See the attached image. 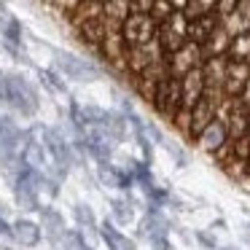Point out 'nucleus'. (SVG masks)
<instances>
[{
  "mask_svg": "<svg viewBox=\"0 0 250 250\" xmlns=\"http://www.w3.org/2000/svg\"><path fill=\"white\" fill-rule=\"evenodd\" d=\"M113 218L119 223H129L132 221V205H129V199H113Z\"/></svg>",
  "mask_w": 250,
  "mask_h": 250,
  "instance_id": "29",
  "label": "nucleus"
},
{
  "mask_svg": "<svg viewBox=\"0 0 250 250\" xmlns=\"http://www.w3.org/2000/svg\"><path fill=\"white\" fill-rule=\"evenodd\" d=\"M43 140H46V148H49L51 162L57 164V172L65 175L67 167L73 164V151H70V146H67V140H62L60 132H57V129H49V126L43 129Z\"/></svg>",
  "mask_w": 250,
  "mask_h": 250,
  "instance_id": "7",
  "label": "nucleus"
},
{
  "mask_svg": "<svg viewBox=\"0 0 250 250\" xmlns=\"http://www.w3.org/2000/svg\"><path fill=\"white\" fill-rule=\"evenodd\" d=\"M221 169L234 180V183H242V180L248 178V172H250V164L248 162H239V159H231V162H226Z\"/></svg>",
  "mask_w": 250,
  "mask_h": 250,
  "instance_id": "26",
  "label": "nucleus"
},
{
  "mask_svg": "<svg viewBox=\"0 0 250 250\" xmlns=\"http://www.w3.org/2000/svg\"><path fill=\"white\" fill-rule=\"evenodd\" d=\"M229 60L231 62H248L250 65V30L231 41V49H229Z\"/></svg>",
  "mask_w": 250,
  "mask_h": 250,
  "instance_id": "22",
  "label": "nucleus"
},
{
  "mask_svg": "<svg viewBox=\"0 0 250 250\" xmlns=\"http://www.w3.org/2000/svg\"><path fill=\"white\" fill-rule=\"evenodd\" d=\"M14 239L22 248H35L41 242V226L33 221H17L14 223Z\"/></svg>",
  "mask_w": 250,
  "mask_h": 250,
  "instance_id": "20",
  "label": "nucleus"
},
{
  "mask_svg": "<svg viewBox=\"0 0 250 250\" xmlns=\"http://www.w3.org/2000/svg\"><path fill=\"white\" fill-rule=\"evenodd\" d=\"M237 6H239V0H218L215 3V14H218V19H229L231 14H237Z\"/></svg>",
  "mask_w": 250,
  "mask_h": 250,
  "instance_id": "31",
  "label": "nucleus"
},
{
  "mask_svg": "<svg viewBox=\"0 0 250 250\" xmlns=\"http://www.w3.org/2000/svg\"><path fill=\"white\" fill-rule=\"evenodd\" d=\"M78 33V41H81L83 46H92V49H100L105 41V35H108V24H105V19H89V22L78 24L76 27Z\"/></svg>",
  "mask_w": 250,
  "mask_h": 250,
  "instance_id": "14",
  "label": "nucleus"
},
{
  "mask_svg": "<svg viewBox=\"0 0 250 250\" xmlns=\"http://www.w3.org/2000/svg\"><path fill=\"white\" fill-rule=\"evenodd\" d=\"M226 143H229V129H226V124H223V121L215 119L205 132H202V137L196 140V146H199L205 153H210V156H212V153H218L223 146H226Z\"/></svg>",
  "mask_w": 250,
  "mask_h": 250,
  "instance_id": "13",
  "label": "nucleus"
},
{
  "mask_svg": "<svg viewBox=\"0 0 250 250\" xmlns=\"http://www.w3.org/2000/svg\"><path fill=\"white\" fill-rule=\"evenodd\" d=\"M221 250H229V248H221Z\"/></svg>",
  "mask_w": 250,
  "mask_h": 250,
  "instance_id": "42",
  "label": "nucleus"
},
{
  "mask_svg": "<svg viewBox=\"0 0 250 250\" xmlns=\"http://www.w3.org/2000/svg\"><path fill=\"white\" fill-rule=\"evenodd\" d=\"M175 14L172 8V0H153V11H151V19L162 27V24L169 22V17Z\"/></svg>",
  "mask_w": 250,
  "mask_h": 250,
  "instance_id": "25",
  "label": "nucleus"
},
{
  "mask_svg": "<svg viewBox=\"0 0 250 250\" xmlns=\"http://www.w3.org/2000/svg\"><path fill=\"white\" fill-rule=\"evenodd\" d=\"M218 108H221V105H215L212 100H207V97L199 100V103L191 108V140H199L202 132L218 119Z\"/></svg>",
  "mask_w": 250,
  "mask_h": 250,
  "instance_id": "10",
  "label": "nucleus"
},
{
  "mask_svg": "<svg viewBox=\"0 0 250 250\" xmlns=\"http://www.w3.org/2000/svg\"><path fill=\"white\" fill-rule=\"evenodd\" d=\"M0 103L8 105V76L0 73Z\"/></svg>",
  "mask_w": 250,
  "mask_h": 250,
  "instance_id": "37",
  "label": "nucleus"
},
{
  "mask_svg": "<svg viewBox=\"0 0 250 250\" xmlns=\"http://www.w3.org/2000/svg\"><path fill=\"white\" fill-rule=\"evenodd\" d=\"M231 151H234V159L250 164V135L242 137V140H231Z\"/></svg>",
  "mask_w": 250,
  "mask_h": 250,
  "instance_id": "30",
  "label": "nucleus"
},
{
  "mask_svg": "<svg viewBox=\"0 0 250 250\" xmlns=\"http://www.w3.org/2000/svg\"><path fill=\"white\" fill-rule=\"evenodd\" d=\"M221 27V19H218V14H207V17L196 19V22H188V30H186V38H188V43H196V46H205L207 41L212 38V33Z\"/></svg>",
  "mask_w": 250,
  "mask_h": 250,
  "instance_id": "12",
  "label": "nucleus"
},
{
  "mask_svg": "<svg viewBox=\"0 0 250 250\" xmlns=\"http://www.w3.org/2000/svg\"><path fill=\"white\" fill-rule=\"evenodd\" d=\"M169 124H172L183 137H188V140H191V110H188V108H180L178 113H175V119L169 121Z\"/></svg>",
  "mask_w": 250,
  "mask_h": 250,
  "instance_id": "28",
  "label": "nucleus"
},
{
  "mask_svg": "<svg viewBox=\"0 0 250 250\" xmlns=\"http://www.w3.org/2000/svg\"><path fill=\"white\" fill-rule=\"evenodd\" d=\"M41 78H43V83H46V86H51L54 92H65V83L60 81V76H57V73H51V70H41Z\"/></svg>",
  "mask_w": 250,
  "mask_h": 250,
  "instance_id": "33",
  "label": "nucleus"
},
{
  "mask_svg": "<svg viewBox=\"0 0 250 250\" xmlns=\"http://www.w3.org/2000/svg\"><path fill=\"white\" fill-rule=\"evenodd\" d=\"M105 14V3H94V0H89V3H78V11L73 14V24H83L89 22V19H100Z\"/></svg>",
  "mask_w": 250,
  "mask_h": 250,
  "instance_id": "21",
  "label": "nucleus"
},
{
  "mask_svg": "<svg viewBox=\"0 0 250 250\" xmlns=\"http://www.w3.org/2000/svg\"><path fill=\"white\" fill-rule=\"evenodd\" d=\"M97 51L108 65H113V67L126 73V43L121 38V30H108V35H105L103 46Z\"/></svg>",
  "mask_w": 250,
  "mask_h": 250,
  "instance_id": "9",
  "label": "nucleus"
},
{
  "mask_svg": "<svg viewBox=\"0 0 250 250\" xmlns=\"http://www.w3.org/2000/svg\"><path fill=\"white\" fill-rule=\"evenodd\" d=\"M226 70H229V57H212V60H207L205 65H202V73H205V83H207V89L223 92Z\"/></svg>",
  "mask_w": 250,
  "mask_h": 250,
  "instance_id": "15",
  "label": "nucleus"
},
{
  "mask_svg": "<svg viewBox=\"0 0 250 250\" xmlns=\"http://www.w3.org/2000/svg\"><path fill=\"white\" fill-rule=\"evenodd\" d=\"M231 35L223 30V24L212 33V38L207 41L205 46H202V51H205V60H212V57H229V49H231Z\"/></svg>",
  "mask_w": 250,
  "mask_h": 250,
  "instance_id": "17",
  "label": "nucleus"
},
{
  "mask_svg": "<svg viewBox=\"0 0 250 250\" xmlns=\"http://www.w3.org/2000/svg\"><path fill=\"white\" fill-rule=\"evenodd\" d=\"M151 248L153 250H172V242L167 237H156V239H151Z\"/></svg>",
  "mask_w": 250,
  "mask_h": 250,
  "instance_id": "38",
  "label": "nucleus"
},
{
  "mask_svg": "<svg viewBox=\"0 0 250 250\" xmlns=\"http://www.w3.org/2000/svg\"><path fill=\"white\" fill-rule=\"evenodd\" d=\"M250 83V65L248 62H231L229 60L226 81H223V94L229 100H239Z\"/></svg>",
  "mask_w": 250,
  "mask_h": 250,
  "instance_id": "8",
  "label": "nucleus"
},
{
  "mask_svg": "<svg viewBox=\"0 0 250 250\" xmlns=\"http://www.w3.org/2000/svg\"><path fill=\"white\" fill-rule=\"evenodd\" d=\"M239 186H242V188H245V191H248V194H250V172H248V178H245V180H242V183H239Z\"/></svg>",
  "mask_w": 250,
  "mask_h": 250,
  "instance_id": "41",
  "label": "nucleus"
},
{
  "mask_svg": "<svg viewBox=\"0 0 250 250\" xmlns=\"http://www.w3.org/2000/svg\"><path fill=\"white\" fill-rule=\"evenodd\" d=\"M8 108L22 116H33L38 110V92L22 76H8Z\"/></svg>",
  "mask_w": 250,
  "mask_h": 250,
  "instance_id": "3",
  "label": "nucleus"
},
{
  "mask_svg": "<svg viewBox=\"0 0 250 250\" xmlns=\"http://www.w3.org/2000/svg\"><path fill=\"white\" fill-rule=\"evenodd\" d=\"M237 14L242 17L245 27L250 30V0H239V6H237Z\"/></svg>",
  "mask_w": 250,
  "mask_h": 250,
  "instance_id": "35",
  "label": "nucleus"
},
{
  "mask_svg": "<svg viewBox=\"0 0 250 250\" xmlns=\"http://www.w3.org/2000/svg\"><path fill=\"white\" fill-rule=\"evenodd\" d=\"M167 231H169V221H167V218H164L159 210L148 212L146 221L140 223V234H143V237H148V239L167 237Z\"/></svg>",
  "mask_w": 250,
  "mask_h": 250,
  "instance_id": "19",
  "label": "nucleus"
},
{
  "mask_svg": "<svg viewBox=\"0 0 250 250\" xmlns=\"http://www.w3.org/2000/svg\"><path fill=\"white\" fill-rule=\"evenodd\" d=\"M205 62H207V60H205V51H202V46H196V43H186L183 49L178 51V54L167 57V65H169L172 78L188 76L191 70H199Z\"/></svg>",
  "mask_w": 250,
  "mask_h": 250,
  "instance_id": "5",
  "label": "nucleus"
},
{
  "mask_svg": "<svg viewBox=\"0 0 250 250\" xmlns=\"http://www.w3.org/2000/svg\"><path fill=\"white\" fill-rule=\"evenodd\" d=\"M0 234H6V237H14V226H8L3 218H0Z\"/></svg>",
  "mask_w": 250,
  "mask_h": 250,
  "instance_id": "39",
  "label": "nucleus"
},
{
  "mask_svg": "<svg viewBox=\"0 0 250 250\" xmlns=\"http://www.w3.org/2000/svg\"><path fill=\"white\" fill-rule=\"evenodd\" d=\"M242 103L250 108V83H248V89H245V94H242Z\"/></svg>",
  "mask_w": 250,
  "mask_h": 250,
  "instance_id": "40",
  "label": "nucleus"
},
{
  "mask_svg": "<svg viewBox=\"0 0 250 250\" xmlns=\"http://www.w3.org/2000/svg\"><path fill=\"white\" fill-rule=\"evenodd\" d=\"M57 70L65 78H73V81H92V78L100 76L97 65H92L89 60H81L76 54H60L57 57Z\"/></svg>",
  "mask_w": 250,
  "mask_h": 250,
  "instance_id": "6",
  "label": "nucleus"
},
{
  "mask_svg": "<svg viewBox=\"0 0 250 250\" xmlns=\"http://www.w3.org/2000/svg\"><path fill=\"white\" fill-rule=\"evenodd\" d=\"M180 89H183V108H194L199 100H205V92H207V83H205V73L199 70H191L188 76L180 78Z\"/></svg>",
  "mask_w": 250,
  "mask_h": 250,
  "instance_id": "11",
  "label": "nucleus"
},
{
  "mask_svg": "<svg viewBox=\"0 0 250 250\" xmlns=\"http://www.w3.org/2000/svg\"><path fill=\"white\" fill-rule=\"evenodd\" d=\"M162 60H164V51H162V46H159V41H153V43H148V46L126 49V73H129L132 78H140L148 67L162 62Z\"/></svg>",
  "mask_w": 250,
  "mask_h": 250,
  "instance_id": "4",
  "label": "nucleus"
},
{
  "mask_svg": "<svg viewBox=\"0 0 250 250\" xmlns=\"http://www.w3.org/2000/svg\"><path fill=\"white\" fill-rule=\"evenodd\" d=\"M183 108V89H180V78H164L156 86V97H153V110L162 119L172 121L175 113Z\"/></svg>",
  "mask_w": 250,
  "mask_h": 250,
  "instance_id": "2",
  "label": "nucleus"
},
{
  "mask_svg": "<svg viewBox=\"0 0 250 250\" xmlns=\"http://www.w3.org/2000/svg\"><path fill=\"white\" fill-rule=\"evenodd\" d=\"M41 229H43V234L51 239V242H60V239H65L67 237V231H65V218L60 215L57 210H51V207H43L41 210Z\"/></svg>",
  "mask_w": 250,
  "mask_h": 250,
  "instance_id": "16",
  "label": "nucleus"
},
{
  "mask_svg": "<svg viewBox=\"0 0 250 250\" xmlns=\"http://www.w3.org/2000/svg\"><path fill=\"white\" fill-rule=\"evenodd\" d=\"M65 248H67V250H92L86 242H83L81 234H76V231H70V234L65 237Z\"/></svg>",
  "mask_w": 250,
  "mask_h": 250,
  "instance_id": "32",
  "label": "nucleus"
},
{
  "mask_svg": "<svg viewBox=\"0 0 250 250\" xmlns=\"http://www.w3.org/2000/svg\"><path fill=\"white\" fill-rule=\"evenodd\" d=\"M100 237L105 239V245H108V250H137V245L132 242L126 234H121L119 229L113 226V223L105 221L103 226H100Z\"/></svg>",
  "mask_w": 250,
  "mask_h": 250,
  "instance_id": "18",
  "label": "nucleus"
},
{
  "mask_svg": "<svg viewBox=\"0 0 250 250\" xmlns=\"http://www.w3.org/2000/svg\"><path fill=\"white\" fill-rule=\"evenodd\" d=\"M73 215H76L78 226H83L86 231H94V229H97V218H94L92 207H86V205H76V207H73Z\"/></svg>",
  "mask_w": 250,
  "mask_h": 250,
  "instance_id": "27",
  "label": "nucleus"
},
{
  "mask_svg": "<svg viewBox=\"0 0 250 250\" xmlns=\"http://www.w3.org/2000/svg\"><path fill=\"white\" fill-rule=\"evenodd\" d=\"M196 242H202L207 250H218V242H215V237H210L207 231H196Z\"/></svg>",
  "mask_w": 250,
  "mask_h": 250,
  "instance_id": "36",
  "label": "nucleus"
},
{
  "mask_svg": "<svg viewBox=\"0 0 250 250\" xmlns=\"http://www.w3.org/2000/svg\"><path fill=\"white\" fill-rule=\"evenodd\" d=\"M129 11L132 14H151L153 0H129Z\"/></svg>",
  "mask_w": 250,
  "mask_h": 250,
  "instance_id": "34",
  "label": "nucleus"
},
{
  "mask_svg": "<svg viewBox=\"0 0 250 250\" xmlns=\"http://www.w3.org/2000/svg\"><path fill=\"white\" fill-rule=\"evenodd\" d=\"M14 194H17V202L24 210H43L38 202V191L27 188V186H14Z\"/></svg>",
  "mask_w": 250,
  "mask_h": 250,
  "instance_id": "24",
  "label": "nucleus"
},
{
  "mask_svg": "<svg viewBox=\"0 0 250 250\" xmlns=\"http://www.w3.org/2000/svg\"><path fill=\"white\" fill-rule=\"evenodd\" d=\"M212 11H215V3H212V0H188L183 17L188 19V22H196V19L207 17V14H212Z\"/></svg>",
  "mask_w": 250,
  "mask_h": 250,
  "instance_id": "23",
  "label": "nucleus"
},
{
  "mask_svg": "<svg viewBox=\"0 0 250 250\" xmlns=\"http://www.w3.org/2000/svg\"><path fill=\"white\" fill-rule=\"evenodd\" d=\"M156 35H159V24L151 19V14H132V17L121 24V38H124L126 49L153 43Z\"/></svg>",
  "mask_w": 250,
  "mask_h": 250,
  "instance_id": "1",
  "label": "nucleus"
}]
</instances>
